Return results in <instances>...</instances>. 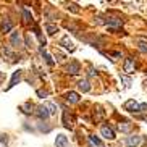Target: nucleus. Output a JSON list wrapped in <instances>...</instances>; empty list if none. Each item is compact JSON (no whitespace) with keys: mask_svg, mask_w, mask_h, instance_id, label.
I'll return each instance as SVG.
<instances>
[{"mask_svg":"<svg viewBox=\"0 0 147 147\" xmlns=\"http://www.w3.org/2000/svg\"><path fill=\"white\" fill-rule=\"evenodd\" d=\"M66 71L69 74H78L79 73V63L78 61H71L68 66H66Z\"/></svg>","mask_w":147,"mask_h":147,"instance_id":"8","label":"nucleus"},{"mask_svg":"<svg viewBox=\"0 0 147 147\" xmlns=\"http://www.w3.org/2000/svg\"><path fill=\"white\" fill-rule=\"evenodd\" d=\"M31 108H32V105H31L29 102H28V104H24V105H23V107H21V110H23V112H24V113H31V112H32Z\"/></svg>","mask_w":147,"mask_h":147,"instance_id":"19","label":"nucleus"},{"mask_svg":"<svg viewBox=\"0 0 147 147\" xmlns=\"http://www.w3.org/2000/svg\"><path fill=\"white\" fill-rule=\"evenodd\" d=\"M55 147H68V138L63 134H58L55 139Z\"/></svg>","mask_w":147,"mask_h":147,"instance_id":"4","label":"nucleus"},{"mask_svg":"<svg viewBox=\"0 0 147 147\" xmlns=\"http://www.w3.org/2000/svg\"><path fill=\"white\" fill-rule=\"evenodd\" d=\"M134 65H136V63H134V58H126L125 66H123V68H125L126 73H133V71H134Z\"/></svg>","mask_w":147,"mask_h":147,"instance_id":"12","label":"nucleus"},{"mask_svg":"<svg viewBox=\"0 0 147 147\" xmlns=\"http://www.w3.org/2000/svg\"><path fill=\"white\" fill-rule=\"evenodd\" d=\"M45 29L49 31V34H55V32H58V28H57L55 24H47Z\"/></svg>","mask_w":147,"mask_h":147,"instance_id":"17","label":"nucleus"},{"mask_svg":"<svg viewBox=\"0 0 147 147\" xmlns=\"http://www.w3.org/2000/svg\"><path fill=\"white\" fill-rule=\"evenodd\" d=\"M60 45H63L65 49H68V50H71V52L74 50V44H73V40H69V37H66V36L60 40Z\"/></svg>","mask_w":147,"mask_h":147,"instance_id":"10","label":"nucleus"},{"mask_svg":"<svg viewBox=\"0 0 147 147\" xmlns=\"http://www.w3.org/2000/svg\"><path fill=\"white\" fill-rule=\"evenodd\" d=\"M21 18H23V23H24V24H29V23H32V15H31V11H29V10H26V8H23Z\"/></svg>","mask_w":147,"mask_h":147,"instance_id":"9","label":"nucleus"},{"mask_svg":"<svg viewBox=\"0 0 147 147\" xmlns=\"http://www.w3.org/2000/svg\"><path fill=\"white\" fill-rule=\"evenodd\" d=\"M139 50H141V52H147V42L141 40V42H139Z\"/></svg>","mask_w":147,"mask_h":147,"instance_id":"20","label":"nucleus"},{"mask_svg":"<svg viewBox=\"0 0 147 147\" xmlns=\"http://www.w3.org/2000/svg\"><path fill=\"white\" fill-rule=\"evenodd\" d=\"M91 142H92V144H95V146H99V147H100V141H99V138H95V136H91Z\"/></svg>","mask_w":147,"mask_h":147,"instance_id":"22","label":"nucleus"},{"mask_svg":"<svg viewBox=\"0 0 147 147\" xmlns=\"http://www.w3.org/2000/svg\"><path fill=\"white\" fill-rule=\"evenodd\" d=\"M11 29H13V23L10 21V20H3L2 24H0V31L5 34V32H10Z\"/></svg>","mask_w":147,"mask_h":147,"instance_id":"6","label":"nucleus"},{"mask_svg":"<svg viewBox=\"0 0 147 147\" xmlns=\"http://www.w3.org/2000/svg\"><path fill=\"white\" fill-rule=\"evenodd\" d=\"M139 142H141V138H139V136H129V138L126 139L128 147H138Z\"/></svg>","mask_w":147,"mask_h":147,"instance_id":"11","label":"nucleus"},{"mask_svg":"<svg viewBox=\"0 0 147 147\" xmlns=\"http://www.w3.org/2000/svg\"><path fill=\"white\" fill-rule=\"evenodd\" d=\"M65 99L69 104H76V102H79V94H76V92H68L65 95Z\"/></svg>","mask_w":147,"mask_h":147,"instance_id":"13","label":"nucleus"},{"mask_svg":"<svg viewBox=\"0 0 147 147\" xmlns=\"http://www.w3.org/2000/svg\"><path fill=\"white\" fill-rule=\"evenodd\" d=\"M45 108L49 110V113H55L57 112V107L53 104H50V102H47V104H45Z\"/></svg>","mask_w":147,"mask_h":147,"instance_id":"18","label":"nucleus"},{"mask_svg":"<svg viewBox=\"0 0 147 147\" xmlns=\"http://www.w3.org/2000/svg\"><path fill=\"white\" fill-rule=\"evenodd\" d=\"M120 129L123 131V133H128V131L131 129V125L128 123V125H120Z\"/></svg>","mask_w":147,"mask_h":147,"instance_id":"21","label":"nucleus"},{"mask_svg":"<svg viewBox=\"0 0 147 147\" xmlns=\"http://www.w3.org/2000/svg\"><path fill=\"white\" fill-rule=\"evenodd\" d=\"M26 45H28V47L32 45V42H31V36H26Z\"/></svg>","mask_w":147,"mask_h":147,"instance_id":"23","label":"nucleus"},{"mask_svg":"<svg viewBox=\"0 0 147 147\" xmlns=\"http://www.w3.org/2000/svg\"><path fill=\"white\" fill-rule=\"evenodd\" d=\"M3 79H5V74H3V73H2V71H0V82L3 81Z\"/></svg>","mask_w":147,"mask_h":147,"instance_id":"24","label":"nucleus"},{"mask_svg":"<svg viewBox=\"0 0 147 147\" xmlns=\"http://www.w3.org/2000/svg\"><path fill=\"white\" fill-rule=\"evenodd\" d=\"M40 53H42V57L45 58V61H47V63H49L50 66H52V65H53V60H52V57L49 55V53L45 52V50H44V49H40Z\"/></svg>","mask_w":147,"mask_h":147,"instance_id":"16","label":"nucleus"},{"mask_svg":"<svg viewBox=\"0 0 147 147\" xmlns=\"http://www.w3.org/2000/svg\"><path fill=\"white\" fill-rule=\"evenodd\" d=\"M100 133H102V136H104L105 139H108V141H112V139H115V133H113V129L110 128V126H102V129H100Z\"/></svg>","mask_w":147,"mask_h":147,"instance_id":"2","label":"nucleus"},{"mask_svg":"<svg viewBox=\"0 0 147 147\" xmlns=\"http://www.w3.org/2000/svg\"><path fill=\"white\" fill-rule=\"evenodd\" d=\"M78 89L81 92H89L91 91V84H89V81H86V79H84V81H79L78 82Z\"/></svg>","mask_w":147,"mask_h":147,"instance_id":"14","label":"nucleus"},{"mask_svg":"<svg viewBox=\"0 0 147 147\" xmlns=\"http://www.w3.org/2000/svg\"><path fill=\"white\" fill-rule=\"evenodd\" d=\"M10 42H11V45H13V47H21V45H23L21 34H20V32H13V34H11V37H10Z\"/></svg>","mask_w":147,"mask_h":147,"instance_id":"3","label":"nucleus"},{"mask_svg":"<svg viewBox=\"0 0 147 147\" xmlns=\"http://www.w3.org/2000/svg\"><path fill=\"white\" fill-rule=\"evenodd\" d=\"M123 108L125 110H128V112H139V104L136 102V100H128V102H125V105H123Z\"/></svg>","mask_w":147,"mask_h":147,"instance_id":"1","label":"nucleus"},{"mask_svg":"<svg viewBox=\"0 0 147 147\" xmlns=\"http://www.w3.org/2000/svg\"><path fill=\"white\" fill-rule=\"evenodd\" d=\"M107 26H121V20H117V18H108L105 21Z\"/></svg>","mask_w":147,"mask_h":147,"instance_id":"15","label":"nucleus"},{"mask_svg":"<svg viewBox=\"0 0 147 147\" xmlns=\"http://www.w3.org/2000/svg\"><path fill=\"white\" fill-rule=\"evenodd\" d=\"M36 115H37L40 120H47L50 113H49V110L45 108V105H40V107H37V112H36Z\"/></svg>","mask_w":147,"mask_h":147,"instance_id":"5","label":"nucleus"},{"mask_svg":"<svg viewBox=\"0 0 147 147\" xmlns=\"http://www.w3.org/2000/svg\"><path fill=\"white\" fill-rule=\"evenodd\" d=\"M20 81H21V71H15L13 76H11V81H10V84H8V87H7V89H11V87L16 86Z\"/></svg>","mask_w":147,"mask_h":147,"instance_id":"7","label":"nucleus"}]
</instances>
